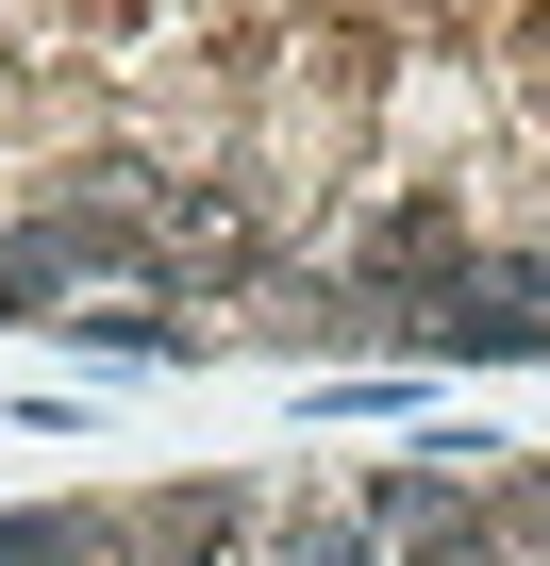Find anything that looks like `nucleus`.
Listing matches in <instances>:
<instances>
[{
	"label": "nucleus",
	"mask_w": 550,
	"mask_h": 566,
	"mask_svg": "<svg viewBox=\"0 0 550 566\" xmlns=\"http://www.w3.org/2000/svg\"><path fill=\"white\" fill-rule=\"evenodd\" d=\"M267 566H367V516H284V533H267Z\"/></svg>",
	"instance_id": "1"
}]
</instances>
